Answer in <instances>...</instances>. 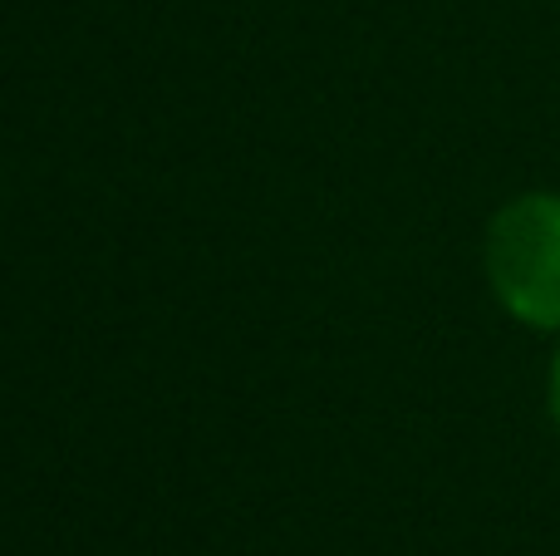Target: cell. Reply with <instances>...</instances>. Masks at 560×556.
I'll list each match as a JSON object with an SVG mask.
<instances>
[{"instance_id":"6da1fadb","label":"cell","mask_w":560,"mask_h":556,"mask_svg":"<svg viewBox=\"0 0 560 556\" xmlns=\"http://www.w3.org/2000/svg\"><path fill=\"white\" fill-rule=\"evenodd\" d=\"M487 281L536 331H560V197L526 193L487 227Z\"/></svg>"},{"instance_id":"7a4b0ae2","label":"cell","mask_w":560,"mask_h":556,"mask_svg":"<svg viewBox=\"0 0 560 556\" xmlns=\"http://www.w3.org/2000/svg\"><path fill=\"white\" fill-rule=\"evenodd\" d=\"M551 414L560 424V355H556V370H551Z\"/></svg>"}]
</instances>
